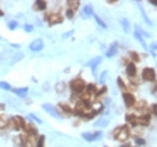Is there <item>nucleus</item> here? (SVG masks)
Returning a JSON list of instances; mask_svg holds the SVG:
<instances>
[{
	"instance_id": "1",
	"label": "nucleus",
	"mask_w": 157,
	"mask_h": 147,
	"mask_svg": "<svg viewBox=\"0 0 157 147\" xmlns=\"http://www.w3.org/2000/svg\"><path fill=\"white\" fill-rule=\"evenodd\" d=\"M129 134H130V130H129V128H128L127 125L117 127V128L114 130V133H112L114 138H115L117 141H126V140L129 138Z\"/></svg>"
},
{
	"instance_id": "2",
	"label": "nucleus",
	"mask_w": 157,
	"mask_h": 147,
	"mask_svg": "<svg viewBox=\"0 0 157 147\" xmlns=\"http://www.w3.org/2000/svg\"><path fill=\"white\" fill-rule=\"evenodd\" d=\"M70 88L75 93H82L86 88V83L82 78H75L70 82Z\"/></svg>"
},
{
	"instance_id": "3",
	"label": "nucleus",
	"mask_w": 157,
	"mask_h": 147,
	"mask_svg": "<svg viewBox=\"0 0 157 147\" xmlns=\"http://www.w3.org/2000/svg\"><path fill=\"white\" fill-rule=\"evenodd\" d=\"M11 125L15 130H20L26 128V122L21 116H15L13 118H11Z\"/></svg>"
},
{
	"instance_id": "4",
	"label": "nucleus",
	"mask_w": 157,
	"mask_h": 147,
	"mask_svg": "<svg viewBox=\"0 0 157 147\" xmlns=\"http://www.w3.org/2000/svg\"><path fill=\"white\" fill-rule=\"evenodd\" d=\"M141 76L145 81L151 82V81H155V78H156V71L152 68H145L141 73Z\"/></svg>"
},
{
	"instance_id": "5",
	"label": "nucleus",
	"mask_w": 157,
	"mask_h": 147,
	"mask_svg": "<svg viewBox=\"0 0 157 147\" xmlns=\"http://www.w3.org/2000/svg\"><path fill=\"white\" fill-rule=\"evenodd\" d=\"M42 109L46 111L48 115H51L52 117H55V118H58V119L62 118L61 113L57 111V109H56L53 105H51V104H44V105H42Z\"/></svg>"
},
{
	"instance_id": "6",
	"label": "nucleus",
	"mask_w": 157,
	"mask_h": 147,
	"mask_svg": "<svg viewBox=\"0 0 157 147\" xmlns=\"http://www.w3.org/2000/svg\"><path fill=\"white\" fill-rule=\"evenodd\" d=\"M122 98H123V101H125V104H126V106H127V108H132V106H134V105H135V103H137L135 97H134L132 93L123 92Z\"/></svg>"
},
{
	"instance_id": "7",
	"label": "nucleus",
	"mask_w": 157,
	"mask_h": 147,
	"mask_svg": "<svg viewBox=\"0 0 157 147\" xmlns=\"http://www.w3.org/2000/svg\"><path fill=\"white\" fill-rule=\"evenodd\" d=\"M103 135L102 132H94V133H84L82 134V138L87 141H95L98 139H100Z\"/></svg>"
},
{
	"instance_id": "8",
	"label": "nucleus",
	"mask_w": 157,
	"mask_h": 147,
	"mask_svg": "<svg viewBox=\"0 0 157 147\" xmlns=\"http://www.w3.org/2000/svg\"><path fill=\"white\" fill-rule=\"evenodd\" d=\"M46 19L48 21V23H50L51 26L58 24V23H62L63 22V17L59 13H51L50 16H46Z\"/></svg>"
},
{
	"instance_id": "9",
	"label": "nucleus",
	"mask_w": 157,
	"mask_h": 147,
	"mask_svg": "<svg viewBox=\"0 0 157 147\" xmlns=\"http://www.w3.org/2000/svg\"><path fill=\"white\" fill-rule=\"evenodd\" d=\"M29 48H30V51H34V52H40L44 48V41L41 39L34 40L30 45H29Z\"/></svg>"
},
{
	"instance_id": "10",
	"label": "nucleus",
	"mask_w": 157,
	"mask_h": 147,
	"mask_svg": "<svg viewBox=\"0 0 157 147\" xmlns=\"http://www.w3.org/2000/svg\"><path fill=\"white\" fill-rule=\"evenodd\" d=\"M12 91H13V93L16 95H18L21 98H24V97H27L29 89H28V87H22V88H13Z\"/></svg>"
},
{
	"instance_id": "11",
	"label": "nucleus",
	"mask_w": 157,
	"mask_h": 147,
	"mask_svg": "<svg viewBox=\"0 0 157 147\" xmlns=\"http://www.w3.org/2000/svg\"><path fill=\"white\" fill-rule=\"evenodd\" d=\"M126 73L129 77H134L137 75V67L134 65V63H129L127 64V68H126Z\"/></svg>"
},
{
	"instance_id": "12",
	"label": "nucleus",
	"mask_w": 157,
	"mask_h": 147,
	"mask_svg": "<svg viewBox=\"0 0 157 147\" xmlns=\"http://www.w3.org/2000/svg\"><path fill=\"white\" fill-rule=\"evenodd\" d=\"M138 124H141L144 127L149 125L150 124V115H144V116L138 117Z\"/></svg>"
},
{
	"instance_id": "13",
	"label": "nucleus",
	"mask_w": 157,
	"mask_h": 147,
	"mask_svg": "<svg viewBox=\"0 0 157 147\" xmlns=\"http://www.w3.org/2000/svg\"><path fill=\"white\" fill-rule=\"evenodd\" d=\"M47 6V2L46 1H42V0H37L34 2V9L37 10V11H44Z\"/></svg>"
},
{
	"instance_id": "14",
	"label": "nucleus",
	"mask_w": 157,
	"mask_h": 147,
	"mask_svg": "<svg viewBox=\"0 0 157 147\" xmlns=\"http://www.w3.org/2000/svg\"><path fill=\"white\" fill-rule=\"evenodd\" d=\"M126 121L128 123H130L132 125H138V117L134 113H128L126 116Z\"/></svg>"
},
{
	"instance_id": "15",
	"label": "nucleus",
	"mask_w": 157,
	"mask_h": 147,
	"mask_svg": "<svg viewBox=\"0 0 157 147\" xmlns=\"http://www.w3.org/2000/svg\"><path fill=\"white\" fill-rule=\"evenodd\" d=\"M24 130H26V133L28 134V136H35L36 134H37V129L33 125V124H29V125H26V128H24Z\"/></svg>"
},
{
	"instance_id": "16",
	"label": "nucleus",
	"mask_w": 157,
	"mask_h": 147,
	"mask_svg": "<svg viewBox=\"0 0 157 147\" xmlns=\"http://www.w3.org/2000/svg\"><path fill=\"white\" fill-rule=\"evenodd\" d=\"M100 62H102V58H100V57H95V58L91 59V60L87 63V65L92 68V71H95V68H97V65H98Z\"/></svg>"
},
{
	"instance_id": "17",
	"label": "nucleus",
	"mask_w": 157,
	"mask_h": 147,
	"mask_svg": "<svg viewBox=\"0 0 157 147\" xmlns=\"http://www.w3.org/2000/svg\"><path fill=\"white\" fill-rule=\"evenodd\" d=\"M117 53V43L115 42L109 50H108V52H106V57H114L115 54Z\"/></svg>"
},
{
	"instance_id": "18",
	"label": "nucleus",
	"mask_w": 157,
	"mask_h": 147,
	"mask_svg": "<svg viewBox=\"0 0 157 147\" xmlns=\"http://www.w3.org/2000/svg\"><path fill=\"white\" fill-rule=\"evenodd\" d=\"M95 92H97L95 84H93V83H90V84H87V86H86V93H87V94L92 95V94H95Z\"/></svg>"
},
{
	"instance_id": "19",
	"label": "nucleus",
	"mask_w": 157,
	"mask_h": 147,
	"mask_svg": "<svg viewBox=\"0 0 157 147\" xmlns=\"http://www.w3.org/2000/svg\"><path fill=\"white\" fill-rule=\"evenodd\" d=\"M84 13L88 17V16H93V7H92V5H86L85 7H84Z\"/></svg>"
},
{
	"instance_id": "20",
	"label": "nucleus",
	"mask_w": 157,
	"mask_h": 147,
	"mask_svg": "<svg viewBox=\"0 0 157 147\" xmlns=\"http://www.w3.org/2000/svg\"><path fill=\"white\" fill-rule=\"evenodd\" d=\"M66 4L69 5V9L70 10L75 11V10H77V7L80 5V1H71V0H69V1H66Z\"/></svg>"
},
{
	"instance_id": "21",
	"label": "nucleus",
	"mask_w": 157,
	"mask_h": 147,
	"mask_svg": "<svg viewBox=\"0 0 157 147\" xmlns=\"http://www.w3.org/2000/svg\"><path fill=\"white\" fill-rule=\"evenodd\" d=\"M135 109L137 110H143V109H145V106H146V101L145 100H140L139 103H135Z\"/></svg>"
},
{
	"instance_id": "22",
	"label": "nucleus",
	"mask_w": 157,
	"mask_h": 147,
	"mask_svg": "<svg viewBox=\"0 0 157 147\" xmlns=\"http://www.w3.org/2000/svg\"><path fill=\"white\" fill-rule=\"evenodd\" d=\"M7 125V118L5 116H0V129L5 128Z\"/></svg>"
},
{
	"instance_id": "23",
	"label": "nucleus",
	"mask_w": 157,
	"mask_h": 147,
	"mask_svg": "<svg viewBox=\"0 0 157 147\" xmlns=\"http://www.w3.org/2000/svg\"><path fill=\"white\" fill-rule=\"evenodd\" d=\"M121 24H122V27H123L126 33H129V23H128V21H127L126 18L121 21Z\"/></svg>"
},
{
	"instance_id": "24",
	"label": "nucleus",
	"mask_w": 157,
	"mask_h": 147,
	"mask_svg": "<svg viewBox=\"0 0 157 147\" xmlns=\"http://www.w3.org/2000/svg\"><path fill=\"white\" fill-rule=\"evenodd\" d=\"M0 88H1V89H5V91H10V89H11V86H10V83L1 81V82H0Z\"/></svg>"
},
{
	"instance_id": "25",
	"label": "nucleus",
	"mask_w": 157,
	"mask_h": 147,
	"mask_svg": "<svg viewBox=\"0 0 157 147\" xmlns=\"http://www.w3.org/2000/svg\"><path fill=\"white\" fill-rule=\"evenodd\" d=\"M17 27H18V24H17V22H16V21H11V22H9V24H7V28H9L10 30L16 29Z\"/></svg>"
},
{
	"instance_id": "26",
	"label": "nucleus",
	"mask_w": 157,
	"mask_h": 147,
	"mask_svg": "<svg viewBox=\"0 0 157 147\" xmlns=\"http://www.w3.org/2000/svg\"><path fill=\"white\" fill-rule=\"evenodd\" d=\"M134 35H135V37H137V39H138V40L140 41V43H141V45H143V46H144V47L146 48V45H145V41L143 40V37H141V35L139 34V30H137V32L134 33Z\"/></svg>"
},
{
	"instance_id": "27",
	"label": "nucleus",
	"mask_w": 157,
	"mask_h": 147,
	"mask_svg": "<svg viewBox=\"0 0 157 147\" xmlns=\"http://www.w3.org/2000/svg\"><path fill=\"white\" fill-rule=\"evenodd\" d=\"M129 56H130V58L134 60V62H139L140 60V58H139V56H138V53L137 52H129Z\"/></svg>"
},
{
	"instance_id": "28",
	"label": "nucleus",
	"mask_w": 157,
	"mask_h": 147,
	"mask_svg": "<svg viewBox=\"0 0 157 147\" xmlns=\"http://www.w3.org/2000/svg\"><path fill=\"white\" fill-rule=\"evenodd\" d=\"M59 106H61V108H62L63 110L65 111V112H66L68 115H71V113H73V110H71V109H70V108H69L68 105H65V104H61Z\"/></svg>"
},
{
	"instance_id": "29",
	"label": "nucleus",
	"mask_w": 157,
	"mask_h": 147,
	"mask_svg": "<svg viewBox=\"0 0 157 147\" xmlns=\"http://www.w3.org/2000/svg\"><path fill=\"white\" fill-rule=\"evenodd\" d=\"M139 7H140V11H141V13H143V17H144V19L146 21V23L151 26V21H150V19H149V17L146 16V13H145V11L143 10V7H141V6H139Z\"/></svg>"
},
{
	"instance_id": "30",
	"label": "nucleus",
	"mask_w": 157,
	"mask_h": 147,
	"mask_svg": "<svg viewBox=\"0 0 157 147\" xmlns=\"http://www.w3.org/2000/svg\"><path fill=\"white\" fill-rule=\"evenodd\" d=\"M93 16H94V18H95V21L98 22V24H99L100 27H103V28H106V24H105V23H104V22H103V21H102V19H100V18H99L97 15H93Z\"/></svg>"
},
{
	"instance_id": "31",
	"label": "nucleus",
	"mask_w": 157,
	"mask_h": 147,
	"mask_svg": "<svg viewBox=\"0 0 157 147\" xmlns=\"http://www.w3.org/2000/svg\"><path fill=\"white\" fill-rule=\"evenodd\" d=\"M44 141H45V136H44V135H41V136L39 138V140H37V147L44 146Z\"/></svg>"
},
{
	"instance_id": "32",
	"label": "nucleus",
	"mask_w": 157,
	"mask_h": 147,
	"mask_svg": "<svg viewBox=\"0 0 157 147\" xmlns=\"http://www.w3.org/2000/svg\"><path fill=\"white\" fill-rule=\"evenodd\" d=\"M100 121H102V122H97V123H95V125H97V127H99V125L105 127V125L108 124V121H106V119H100Z\"/></svg>"
},
{
	"instance_id": "33",
	"label": "nucleus",
	"mask_w": 157,
	"mask_h": 147,
	"mask_svg": "<svg viewBox=\"0 0 157 147\" xmlns=\"http://www.w3.org/2000/svg\"><path fill=\"white\" fill-rule=\"evenodd\" d=\"M66 17L71 19V18L74 17V11H73V10H70V9H68V10H66Z\"/></svg>"
},
{
	"instance_id": "34",
	"label": "nucleus",
	"mask_w": 157,
	"mask_h": 147,
	"mask_svg": "<svg viewBox=\"0 0 157 147\" xmlns=\"http://www.w3.org/2000/svg\"><path fill=\"white\" fill-rule=\"evenodd\" d=\"M117 82H119V86H120L122 89H126V86H125V83H123V81H122V78H121V77H119V78H117Z\"/></svg>"
},
{
	"instance_id": "35",
	"label": "nucleus",
	"mask_w": 157,
	"mask_h": 147,
	"mask_svg": "<svg viewBox=\"0 0 157 147\" xmlns=\"http://www.w3.org/2000/svg\"><path fill=\"white\" fill-rule=\"evenodd\" d=\"M24 29H26L27 32H31V30H34V27L30 26V24H24Z\"/></svg>"
},
{
	"instance_id": "36",
	"label": "nucleus",
	"mask_w": 157,
	"mask_h": 147,
	"mask_svg": "<svg viewBox=\"0 0 157 147\" xmlns=\"http://www.w3.org/2000/svg\"><path fill=\"white\" fill-rule=\"evenodd\" d=\"M105 92H106V87H103V88H102V89H100V91H99L98 93H95V94H97V95L99 97V95H102V94H104Z\"/></svg>"
},
{
	"instance_id": "37",
	"label": "nucleus",
	"mask_w": 157,
	"mask_h": 147,
	"mask_svg": "<svg viewBox=\"0 0 157 147\" xmlns=\"http://www.w3.org/2000/svg\"><path fill=\"white\" fill-rule=\"evenodd\" d=\"M30 118H33L34 121H36L37 123H42V121L39 118V117H36V116H34V115H30Z\"/></svg>"
},
{
	"instance_id": "38",
	"label": "nucleus",
	"mask_w": 157,
	"mask_h": 147,
	"mask_svg": "<svg viewBox=\"0 0 157 147\" xmlns=\"http://www.w3.org/2000/svg\"><path fill=\"white\" fill-rule=\"evenodd\" d=\"M151 110H152V113H154L155 116H157V104H154V105H152Z\"/></svg>"
},
{
	"instance_id": "39",
	"label": "nucleus",
	"mask_w": 157,
	"mask_h": 147,
	"mask_svg": "<svg viewBox=\"0 0 157 147\" xmlns=\"http://www.w3.org/2000/svg\"><path fill=\"white\" fill-rule=\"evenodd\" d=\"M135 142H137L138 145H144V144H145V141H144L143 139H137V140H135Z\"/></svg>"
},
{
	"instance_id": "40",
	"label": "nucleus",
	"mask_w": 157,
	"mask_h": 147,
	"mask_svg": "<svg viewBox=\"0 0 157 147\" xmlns=\"http://www.w3.org/2000/svg\"><path fill=\"white\" fill-rule=\"evenodd\" d=\"M73 33H74V30H70V32H68V33H65V34L63 35V37H68V36H70V35H71Z\"/></svg>"
},
{
	"instance_id": "41",
	"label": "nucleus",
	"mask_w": 157,
	"mask_h": 147,
	"mask_svg": "<svg viewBox=\"0 0 157 147\" xmlns=\"http://www.w3.org/2000/svg\"><path fill=\"white\" fill-rule=\"evenodd\" d=\"M150 2L154 4V5H157V0H150Z\"/></svg>"
},
{
	"instance_id": "42",
	"label": "nucleus",
	"mask_w": 157,
	"mask_h": 147,
	"mask_svg": "<svg viewBox=\"0 0 157 147\" xmlns=\"http://www.w3.org/2000/svg\"><path fill=\"white\" fill-rule=\"evenodd\" d=\"M1 16H4V12H2L1 10H0V17H1Z\"/></svg>"
}]
</instances>
